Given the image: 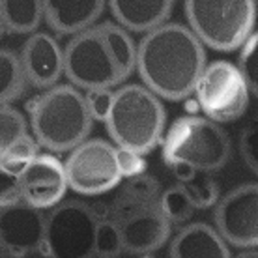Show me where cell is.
Masks as SVG:
<instances>
[{
  "mask_svg": "<svg viewBox=\"0 0 258 258\" xmlns=\"http://www.w3.org/2000/svg\"><path fill=\"white\" fill-rule=\"evenodd\" d=\"M206 66V51L199 38L181 23H163L142 34L137 43L135 71L154 96L180 101L193 94Z\"/></svg>",
  "mask_w": 258,
  "mask_h": 258,
  "instance_id": "6da1fadb",
  "label": "cell"
},
{
  "mask_svg": "<svg viewBox=\"0 0 258 258\" xmlns=\"http://www.w3.org/2000/svg\"><path fill=\"white\" fill-rule=\"evenodd\" d=\"M32 139L49 152H70L88 139L94 120L84 94L68 84H54L28 103Z\"/></svg>",
  "mask_w": 258,
  "mask_h": 258,
  "instance_id": "7a4b0ae2",
  "label": "cell"
},
{
  "mask_svg": "<svg viewBox=\"0 0 258 258\" xmlns=\"http://www.w3.org/2000/svg\"><path fill=\"white\" fill-rule=\"evenodd\" d=\"M105 127L116 148L146 155L161 144L167 112L161 99L142 84H122L114 90Z\"/></svg>",
  "mask_w": 258,
  "mask_h": 258,
  "instance_id": "3957f363",
  "label": "cell"
},
{
  "mask_svg": "<svg viewBox=\"0 0 258 258\" xmlns=\"http://www.w3.org/2000/svg\"><path fill=\"white\" fill-rule=\"evenodd\" d=\"M163 159L168 167L185 163L197 172H215L232 155L230 137L219 123L206 116H180L165 129L161 139Z\"/></svg>",
  "mask_w": 258,
  "mask_h": 258,
  "instance_id": "277c9868",
  "label": "cell"
},
{
  "mask_svg": "<svg viewBox=\"0 0 258 258\" xmlns=\"http://www.w3.org/2000/svg\"><path fill=\"white\" fill-rule=\"evenodd\" d=\"M183 8L185 26L213 51H236L254 32V0H185Z\"/></svg>",
  "mask_w": 258,
  "mask_h": 258,
  "instance_id": "5b68a950",
  "label": "cell"
},
{
  "mask_svg": "<svg viewBox=\"0 0 258 258\" xmlns=\"http://www.w3.org/2000/svg\"><path fill=\"white\" fill-rule=\"evenodd\" d=\"M97 223L92 206L81 200H62L45 213L43 239L36 252L41 258H96Z\"/></svg>",
  "mask_w": 258,
  "mask_h": 258,
  "instance_id": "8992f818",
  "label": "cell"
},
{
  "mask_svg": "<svg viewBox=\"0 0 258 258\" xmlns=\"http://www.w3.org/2000/svg\"><path fill=\"white\" fill-rule=\"evenodd\" d=\"M105 219L118 226L122 249L131 254H148L161 249L172 230L159 208V202L144 204L122 191L107 204Z\"/></svg>",
  "mask_w": 258,
  "mask_h": 258,
  "instance_id": "52a82bcc",
  "label": "cell"
},
{
  "mask_svg": "<svg viewBox=\"0 0 258 258\" xmlns=\"http://www.w3.org/2000/svg\"><path fill=\"white\" fill-rule=\"evenodd\" d=\"M193 94L208 120L219 125L239 120L251 101V92L238 68L228 60H213L204 66Z\"/></svg>",
  "mask_w": 258,
  "mask_h": 258,
  "instance_id": "ba28073f",
  "label": "cell"
},
{
  "mask_svg": "<svg viewBox=\"0 0 258 258\" xmlns=\"http://www.w3.org/2000/svg\"><path fill=\"white\" fill-rule=\"evenodd\" d=\"M64 75L81 92L122 86L120 75L97 25L71 36L64 47Z\"/></svg>",
  "mask_w": 258,
  "mask_h": 258,
  "instance_id": "9c48e42d",
  "label": "cell"
},
{
  "mask_svg": "<svg viewBox=\"0 0 258 258\" xmlns=\"http://www.w3.org/2000/svg\"><path fill=\"white\" fill-rule=\"evenodd\" d=\"M116 148L103 139H86L70 150L64 161L68 189L84 197H99L120 185Z\"/></svg>",
  "mask_w": 258,
  "mask_h": 258,
  "instance_id": "30bf717a",
  "label": "cell"
},
{
  "mask_svg": "<svg viewBox=\"0 0 258 258\" xmlns=\"http://www.w3.org/2000/svg\"><path fill=\"white\" fill-rule=\"evenodd\" d=\"M215 230L226 245L243 251L258 245V185L243 183L215 202Z\"/></svg>",
  "mask_w": 258,
  "mask_h": 258,
  "instance_id": "8fae6325",
  "label": "cell"
},
{
  "mask_svg": "<svg viewBox=\"0 0 258 258\" xmlns=\"http://www.w3.org/2000/svg\"><path fill=\"white\" fill-rule=\"evenodd\" d=\"M21 202L36 210L58 206L68 193L64 163L52 154H38L19 174Z\"/></svg>",
  "mask_w": 258,
  "mask_h": 258,
  "instance_id": "7c38bea8",
  "label": "cell"
},
{
  "mask_svg": "<svg viewBox=\"0 0 258 258\" xmlns=\"http://www.w3.org/2000/svg\"><path fill=\"white\" fill-rule=\"evenodd\" d=\"M21 66L25 71L26 83L47 90L58 84L64 75V47L51 32H32L19 52Z\"/></svg>",
  "mask_w": 258,
  "mask_h": 258,
  "instance_id": "4fadbf2b",
  "label": "cell"
},
{
  "mask_svg": "<svg viewBox=\"0 0 258 258\" xmlns=\"http://www.w3.org/2000/svg\"><path fill=\"white\" fill-rule=\"evenodd\" d=\"M45 230V213L19 202L0 208V249L17 258L38 251Z\"/></svg>",
  "mask_w": 258,
  "mask_h": 258,
  "instance_id": "5bb4252c",
  "label": "cell"
},
{
  "mask_svg": "<svg viewBox=\"0 0 258 258\" xmlns=\"http://www.w3.org/2000/svg\"><path fill=\"white\" fill-rule=\"evenodd\" d=\"M43 21L54 34L75 36L92 28L107 8V0H41Z\"/></svg>",
  "mask_w": 258,
  "mask_h": 258,
  "instance_id": "9a60e30c",
  "label": "cell"
},
{
  "mask_svg": "<svg viewBox=\"0 0 258 258\" xmlns=\"http://www.w3.org/2000/svg\"><path fill=\"white\" fill-rule=\"evenodd\" d=\"M176 0H107L114 23L127 32L146 34L167 23Z\"/></svg>",
  "mask_w": 258,
  "mask_h": 258,
  "instance_id": "2e32d148",
  "label": "cell"
},
{
  "mask_svg": "<svg viewBox=\"0 0 258 258\" xmlns=\"http://www.w3.org/2000/svg\"><path fill=\"white\" fill-rule=\"evenodd\" d=\"M168 258H232V254L213 226L191 223L172 238Z\"/></svg>",
  "mask_w": 258,
  "mask_h": 258,
  "instance_id": "e0dca14e",
  "label": "cell"
},
{
  "mask_svg": "<svg viewBox=\"0 0 258 258\" xmlns=\"http://www.w3.org/2000/svg\"><path fill=\"white\" fill-rule=\"evenodd\" d=\"M97 28L103 36L105 45L109 49L120 75L125 81V79L135 73L137 41L133 39L131 32H127L123 26H120L114 21H105L101 25H97Z\"/></svg>",
  "mask_w": 258,
  "mask_h": 258,
  "instance_id": "ac0fdd59",
  "label": "cell"
},
{
  "mask_svg": "<svg viewBox=\"0 0 258 258\" xmlns=\"http://www.w3.org/2000/svg\"><path fill=\"white\" fill-rule=\"evenodd\" d=\"M4 30L10 34H32L43 21L41 0H0Z\"/></svg>",
  "mask_w": 258,
  "mask_h": 258,
  "instance_id": "d6986e66",
  "label": "cell"
},
{
  "mask_svg": "<svg viewBox=\"0 0 258 258\" xmlns=\"http://www.w3.org/2000/svg\"><path fill=\"white\" fill-rule=\"evenodd\" d=\"M26 77L21 66L19 52L0 49V105H12L25 94Z\"/></svg>",
  "mask_w": 258,
  "mask_h": 258,
  "instance_id": "ffe728a7",
  "label": "cell"
},
{
  "mask_svg": "<svg viewBox=\"0 0 258 258\" xmlns=\"http://www.w3.org/2000/svg\"><path fill=\"white\" fill-rule=\"evenodd\" d=\"M159 208H161L165 219L170 223V226H180L187 223L195 213L193 202L181 183L163 191L159 197Z\"/></svg>",
  "mask_w": 258,
  "mask_h": 258,
  "instance_id": "44dd1931",
  "label": "cell"
},
{
  "mask_svg": "<svg viewBox=\"0 0 258 258\" xmlns=\"http://www.w3.org/2000/svg\"><path fill=\"white\" fill-rule=\"evenodd\" d=\"M38 154V142L34 141L30 133H26L25 137H21L19 141L13 142L12 146L0 155V168L13 176H19L26 168V165L32 161Z\"/></svg>",
  "mask_w": 258,
  "mask_h": 258,
  "instance_id": "7402d4cb",
  "label": "cell"
},
{
  "mask_svg": "<svg viewBox=\"0 0 258 258\" xmlns=\"http://www.w3.org/2000/svg\"><path fill=\"white\" fill-rule=\"evenodd\" d=\"M28 133L25 114L12 105H0V155Z\"/></svg>",
  "mask_w": 258,
  "mask_h": 258,
  "instance_id": "603a6c76",
  "label": "cell"
},
{
  "mask_svg": "<svg viewBox=\"0 0 258 258\" xmlns=\"http://www.w3.org/2000/svg\"><path fill=\"white\" fill-rule=\"evenodd\" d=\"M256 49H258V36L252 32L249 38L241 43L239 47V58H238V71L243 83L251 92V96L258 94V58H256Z\"/></svg>",
  "mask_w": 258,
  "mask_h": 258,
  "instance_id": "cb8c5ba5",
  "label": "cell"
},
{
  "mask_svg": "<svg viewBox=\"0 0 258 258\" xmlns=\"http://www.w3.org/2000/svg\"><path fill=\"white\" fill-rule=\"evenodd\" d=\"M122 238L114 223L103 219L96 226L94 236V256L96 258H116L122 252Z\"/></svg>",
  "mask_w": 258,
  "mask_h": 258,
  "instance_id": "d4e9b609",
  "label": "cell"
},
{
  "mask_svg": "<svg viewBox=\"0 0 258 258\" xmlns=\"http://www.w3.org/2000/svg\"><path fill=\"white\" fill-rule=\"evenodd\" d=\"M122 193H125L131 199L139 200V202H144V204H157L159 202V197H161V183L155 176L150 174H139L133 176V178H127L123 181Z\"/></svg>",
  "mask_w": 258,
  "mask_h": 258,
  "instance_id": "484cf974",
  "label": "cell"
},
{
  "mask_svg": "<svg viewBox=\"0 0 258 258\" xmlns=\"http://www.w3.org/2000/svg\"><path fill=\"white\" fill-rule=\"evenodd\" d=\"M185 191H187L189 199L193 202L195 210H206V208H212L217 200H219V185L215 183L210 178H204V180H197L189 181L187 185H183Z\"/></svg>",
  "mask_w": 258,
  "mask_h": 258,
  "instance_id": "4316f807",
  "label": "cell"
},
{
  "mask_svg": "<svg viewBox=\"0 0 258 258\" xmlns=\"http://www.w3.org/2000/svg\"><path fill=\"white\" fill-rule=\"evenodd\" d=\"M84 94V103L88 109V114L94 122H105L112 107V97L114 90L112 88H96V90H86Z\"/></svg>",
  "mask_w": 258,
  "mask_h": 258,
  "instance_id": "83f0119b",
  "label": "cell"
},
{
  "mask_svg": "<svg viewBox=\"0 0 258 258\" xmlns=\"http://www.w3.org/2000/svg\"><path fill=\"white\" fill-rule=\"evenodd\" d=\"M114 148H116V146H114ZM114 155H116L118 172H120V176H122L123 180L146 172V159H144V155L135 154V152L125 150V148H116Z\"/></svg>",
  "mask_w": 258,
  "mask_h": 258,
  "instance_id": "f1b7e54d",
  "label": "cell"
},
{
  "mask_svg": "<svg viewBox=\"0 0 258 258\" xmlns=\"http://www.w3.org/2000/svg\"><path fill=\"white\" fill-rule=\"evenodd\" d=\"M239 154L252 174H258V157H256V125L249 123L241 129L239 135Z\"/></svg>",
  "mask_w": 258,
  "mask_h": 258,
  "instance_id": "f546056e",
  "label": "cell"
},
{
  "mask_svg": "<svg viewBox=\"0 0 258 258\" xmlns=\"http://www.w3.org/2000/svg\"><path fill=\"white\" fill-rule=\"evenodd\" d=\"M21 202L19 176H13L0 168V208L13 206Z\"/></svg>",
  "mask_w": 258,
  "mask_h": 258,
  "instance_id": "4dcf8cb0",
  "label": "cell"
},
{
  "mask_svg": "<svg viewBox=\"0 0 258 258\" xmlns=\"http://www.w3.org/2000/svg\"><path fill=\"white\" fill-rule=\"evenodd\" d=\"M172 168V174L181 185H187L189 181H193L197 178V170L193 167H189L185 163H176V165H170Z\"/></svg>",
  "mask_w": 258,
  "mask_h": 258,
  "instance_id": "1f68e13d",
  "label": "cell"
},
{
  "mask_svg": "<svg viewBox=\"0 0 258 258\" xmlns=\"http://www.w3.org/2000/svg\"><path fill=\"white\" fill-rule=\"evenodd\" d=\"M236 258H258L256 249H251V251H241Z\"/></svg>",
  "mask_w": 258,
  "mask_h": 258,
  "instance_id": "d6a6232c",
  "label": "cell"
},
{
  "mask_svg": "<svg viewBox=\"0 0 258 258\" xmlns=\"http://www.w3.org/2000/svg\"><path fill=\"white\" fill-rule=\"evenodd\" d=\"M0 258H17V256H13V254H10V252H6V251H2V249H0Z\"/></svg>",
  "mask_w": 258,
  "mask_h": 258,
  "instance_id": "836d02e7",
  "label": "cell"
},
{
  "mask_svg": "<svg viewBox=\"0 0 258 258\" xmlns=\"http://www.w3.org/2000/svg\"><path fill=\"white\" fill-rule=\"evenodd\" d=\"M6 34V30H4V23H2V15H0V38Z\"/></svg>",
  "mask_w": 258,
  "mask_h": 258,
  "instance_id": "e575fe53",
  "label": "cell"
}]
</instances>
